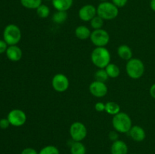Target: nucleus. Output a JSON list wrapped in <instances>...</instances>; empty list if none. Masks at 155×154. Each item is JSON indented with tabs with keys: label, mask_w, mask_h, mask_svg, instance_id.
I'll return each mask as SVG.
<instances>
[{
	"label": "nucleus",
	"mask_w": 155,
	"mask_h": 154,
	"mask_svg": "<svg viewBox=\"0 0 155 154\" xmlns=\"http://www.w3.org/2000/svg\"><path fill=\"white\" fill-rule=\"evenodd\" d=\"M149 92H150V95H151V96L154 99H155V83L151 86Z\"/></svg>",
	"instance_id": "33"
},
{
	"label": "nucleus",
	"mask_w": 155,
	"mask_h": 154,
	"mask_svg": "<svg viewBox=\"0 0 155 154\" xmlns=\"http://www.w3.org/2000/svg\"><path fill=\"white\" fill-rule=\"evenodd\" d=\"M9 122L15 127H21L25 124L27 121V116L23 110L19 109H15L11 110L7 116Z\"/></svg>",
	"instance_id": "8"
},
{
	"label": "nucleus",
	"mask_w": 155,
	"mask_h": 154,
	"mask_svg": "<svg viewBox=\"0 0 155 154\" xmlns=\"http://www.w3.org/2000/svg\"><path fill=\"white\" fill-rule=\"evenodd\" d=\"M21 4L24 8L28 9H36L42 5V0H20Z\"/></svg>",
	"instance_id": "22"
},
{
	"label": "nucleus",
	"mask_w": 155,
	"mask_h": 154,
	"mask_svg": "<svg viewBox=\"0 0 155 154\" xmlns=\"http://www.w3.org/2000/svg\"><path fill=\"white\" fill-rule=\"evenodd\" d=\"M91 31L86 26H79L75 30V35L80 40H86L90 38Z\"/></svg>",
	"instance_id": "17"
},
{
	"label": "nucleus",
	"mask_w": 155,
	"mask_h": 154,
	"mask_svg": "<svg viewBox=\"0 0 155 154\" xmlns=\"http://www.w3.org/2000/svg\"><path fill=\"white\" fill-rule=\"evenodd\" d=\"M133 154H136V153H133Z\"/></svg>",
	"instance_id": "36"
},
{
	"label": "nucleus",
	"mask_w": 155,
	"mask_h": 154,
	"mask_svg": "<svg viewBox=\"0 0 155 154\" xmlns=\"http://www.w3.org/2000/svg\"><path fill=\"white\" fill-rule=\"evenodd\" d=\"M108 137L112 141H115V140H118V134L117 131H111L108 134Z\"/></svg>",
	"instance_id": "32"
},
{
	"label": "nucleus",
	"mask_w": 155,
	"mask_h": 154,
	"mask_svg": "<svg viewBox=\"0 0 155 154\" xmlns=\"http://www.w3.org/2000/svg\"><path fill=\"white\" fill-rule=\"evenodd\" d=\"M21 154H39V152L33 148L27 147L23 149Z\"/></svg>",
	"instance_id": "30"
},
{
	"label": "nucleus",
	"mask_w": 155,
	"mask_h": 154,
	"mask_svg": "<svg viewBox=\"0 0 155 154\" xmlns=\"http://www.w3.org/2000/svg\"><path fill=\"white\" fill-rule=\"evenodd\" d=\"M112 125L115 131L120 133H128L133 126L131 118L124 112H120L114 116L112 119Z\"/></svg>",
	"instance_id": "2"
},
{
	"label": "nucleus",
	"mask_w": 155,
	"mask_h": 154,
	"mask_svg": "<svg viewBox=\"0 0 155 154\" xmlns=\"http://www.w3.org/2000/svg\"><path fill=\"white\" fill-rule=\"evenodd\" d=\"M97 15V8L93 5L87 4L82 6L79 10V17L83 21H90Z\"/></svg>",
	"instance_id": "11"
},
{
	"label": "nucleus",
	"mask_w": 155,
	"mask_h": 154,
	"mask_svg": "<svg viewBox=\"0 0 155 154\" xmlns=\"http://www.w3.org/2000/svg\"><path fill=\"white\" fill-rule=\"evenodd\" d=\"M104 69H105L106 72H107L109 78H117L120 75V69L119 66H118L117 65L115 64V63H110L105 68H104Z\"/></svg>",
	"instance_id": "18"
},
{
	"label": "nucleus",
	"mask_w": 155,
	"mask_h": 154,
	"mask_svg": "<svg viewBox=\"0 0 155 154\" xmlns=\"http://www.w3.org/2000/svg\"><path fill=\"white\" fill-rule=\"evenodd\" d=\"M68 19V13L63 11H57L52 16V21L55 24H63Z\"/></svg>",
	"instance_id": "21"
},
{
	"label": "nucleus",
	"mask_w": 155,
	"mask_h": 154,
	"mask_svg": "<svg viewBox=\"0 0 155 154\" xmlns=\"http://www.w3.org/2000/svg\"><path fill=\"white\" fill-rule=\"evenodd\" d=\"M111 2L117 8H123L127 4L128 0H111Z\"/></svg>",
	"instance_id": "27"
},
{
	"label": "nucleus",
	"mask_w": 155,
	"mask_h": 154,
	"mask_svg": "<svg viewBox=\"0 0 155 154\" xmlns=\"http://www.w3.org/2000/svg\"><path fill=\"white\" fill-rule=\"evenodd\" d=\"M69 132L74 141H82L87 135L86 127L84 124L80 122H75L71 124Z\"/></svg>",
	"instance_id": "6"
},
{
	"label": "nucleus",
	"mask_w": 155,
	"mask_h": 154,
	"mask_svg": "<svg viewBox=\"0 0 155 154\" xmlns=\"http://www.w3.org/2000/svg\"><path fill=\"white\" fill-rule=\"evenodd\" d=\"M36 10V14L40 18H46L50 14V8L45 5H40Z\"/></svg>",
	"instance_id": "23"
},
{
	"label": "nucleus",
	"mask_w": 155,
	"mask_h": 154,
	"mask_svg": "<svg viewBox=\"0 0 155 154\" xmlns=\"http://www.w3.org/2000/svg\"><path fill=\"white\" fill-rule=\"evenodd\" d=\"M86 148L81 141H74L71 146V154H86Z\"/></svg>",
	"instance_id": "19"
},
{
	"label": "nucleus",
	"mask_w": 155,
	"mask_h": 154,
	"mask_svg": "<svg viewBox=\"0 0 155 154\" xmlns=\"http://www.w3.org/2000/svg\"><path fill=\"white\" fill-rule=\"evenodd\" d=\"M91 27L94 29V30H99V29L102 28L103 25H104V20L99 17L98 15H96L94 17L92 20L90 21Z\"/></svg>",
	"instance_id": "24"
},
{
	"label": "nucleus",
	"mask_w": 155,
	"mask_h": 154,
	"mask_svg": "<svg viewBox=\"0 0 155 154\" xmlns=\"http://www.w3.org/2000/svg\"><path fill=\"white\" fill-rule=\"evenodd\" d=\"M119 8L110 2H101L97 7V15L103 20L110 21L118 16Z\"/></svg>",
	"instance_id": "3"
},
{
	"label": "nucleus",
	"mask_w": 155,
	"mask_h": 154,
	"mask_svg": "<svg viewBox=\"0 0 155 154\" xmlns=\"http://www.w3.org/2000/svg\"><path fill=\"white\" fill-rule=\"evenodd\" d=\"M39 154H60V151L55 146L48 145L42 148L39 152Z\"/></svg>",
	"instance_id": "25"
},
{
	"label": "nucleus",
	"mask_w": 155,
	"mask_h": 154,
	"mask_svg": "<svg viewBox=\"0 0 155 154\" xmlns=\"http://www.w3.org/2000/svg\"><path fill=\"white\" fill-rule=\"evenodd\" d=\"M8 44L4 40H0V54L2 53L6 52V50L8 48Z\"/></svg>",
	"instance_id": "31"
},
{
	"label": "nucleus",
	"mask_w": 155,
	"mask_h": 154,
	"mask_svg": "<svg viewBox=\"0 0 155 154\" xmlns=\"http://www.w3.org/2000/svg\"><path fill=\"white\" fill-rule=\"evenodd\" d=\"M52 5L57 11H67L73 5L74 0H51Z\"/></svg>",
	"instance_id": "15"
},
{
	"label": "nucleus",
	"mask_w": 155,
	"mask_h": 154,
	"mask_svg": "<svg viewBox=\"0 0 155 154\" xmlns=\"http://www.w3.org/2000/svg\"><path fill=\"white\" fill-rule=\"evenodd\" d=\"M117 54L121 59L127 61L133 58V51L127 45H121L118 47Z\"/></svg>",
	"instance_id": "16"
},
{
	"label": "nucleus",
	"mask_w": 155,
	"mask_h": 154,
	"mask_svg": "<svg viewBox=\"0 0 155 154\" xmlns=\"http://www.w3.org/2000/svg\"><path fill=\"white\" fill-rule=\"evenodd\" d=\"M90 39L93 45L96 47H104L110 41V36L109 33L103 29L94 30L91 33Z\"/></svg>",
	"instance_id": "7"
},
{
	"label": "nucleus",
	"mask_w": 155,
	"mask_h": 154,
	"mask_svg": "<svg viewBox=\"0 0 155 154\" xmlns=\"http://www.w3.org/2000/svg\"><path fill=\"white\" fill-rule=\"evenodd\" d=\"M100 1H101V2H107V0H100Z\"/></svg>",
	"instance_id": "35"
},
{
	"label": "nucleus",
	"mask_w": 155,
	"mask_h": 154,
	"mask_svg": "<svg viewBox=\"0 0 155 154\" xmlns=\"http://www.w3.org/2000/svg\"><path fill=\"white\" fill-rule=\"evenodd\" d=\"M69 79L68 77L62 73H58L54 75L51 79V85L54 91L58 92H64L69 88Z\"/></svg>",
	"instance_id": "9"
},
{
	"label": "nucleus",
	"mask_w": 155,
	"mask_h": 154,
	"mask_svg": "<svg viewBox=\"0 0 155 154\" xmlns=\"http://www.w3.org/2000/svg\"><path fill=\"white\" fill-rule=\"evenodd\" d=\"M145 65L139 58H132L127 61L126 70L129 76L133 79H138L143 75L145 72Z\"/></svg>",
	"instance_id": "4"
},
{
	"label": "nucleus",
	"mask_w": 155,
	"mask_h": 154,
	"mask_svg": "<svg viewBox=\"0 0 155 154\" xmlns=\"http://www.w3.org/2000/svg\"><path fill=\"white\" fill-rule=\"evenodd\" d=\"M21 39V31L15 24H8L3 31V40L8 45H16Z\"/></svg>",
	"instance_id": "5"
},
{
	"label": "nucleus",
	"mask_w": 155,
	"mask_h": 154,
	"mask_svg": "<svg viewBox=\"0 0 155 154\" xmlns=\"http://www.w3.org/2000/svg\"><path fill=\"white\" fill-rule=\"evenodd\" d=\"M5 54L8 58L13 62L19 61L23 56L22 50L17 45H9Z\"/></svg>",
	"instance_id": "12"
},
{
	"label": "nucleus",
	"mask_w": 155,
	"mask_h": 154,
	"mask_svg": "<svg viewBox=\"0 0 155 154\" xmlns=\"http://www.w3.org/2000/svg\"><path fill=\"white\" fill-rule=\"evenodd\" d=\"M110 152L111 154H127L128 153V146H127V143L123 140H115L111 145Z\"/></svg>",
	"instance_id": "14"
},
{
	"label": "nucleus",
	"mask_w": 155,
	"mask_h": 154,
	"mask_svg": "<svg viewBox=\"0 0 155 154\" xmlns=\"http://www.w3.org/2000/svg\"><path fill=\"white\" fill-rule=\"evenodd\" d=\"M107 85L102 82L95 80L89 85V91L95 98H103L107 93Z\"/></svg>",
	"instance_id": "10"
},
{
	"label": "nucleus",
	"mask_w": 155,
	"mask_h": 154,
	"mask_svg": "<svg viewBox=\"0 0 155 154\" xmlns=\"http://www.w3.org/2000/svg\"><path fill=\"white\" fill-rule=\"evenodd\" d=\"M108 78V75H107L105 69H99L98 70H97L96 72L95 73V79L96 81L105 82Z\"/></svg>",
	"instance_id": "26"
},
{
	"label": "nucleus",
	"mask_w": 155,
	"mask_h": 154,
	"mask_svg": "<svg viewBox=\"0 0 155 154\" xmlns=\"http://www.w3.org/2000/svg\"><path fill=\"white\" fill-rule=\"evenodd\" d=\"M95 109L98 112L105 111V104L102 102H98L95 104Z\"/></svg>",
	"instance_id": "29"
},
{
	"label": "nucleus",
	"mask_w": 155,
	"mask_h": 154,
	"mask_svg": "<svg viewBox=\"0 0 155 154\" xmlns=\"http://www.w3.org/2000/svg\"><path fill=\"white\" fill-rule=\"evenodd\" d=\"M130 137L136 142L143 141L146 137V134L143 128L139 125H133L129 131Z\"/></svg>",
	"instance_id": "13"
},
{
	"label": "nucleus",
	"mask_w": 155,
	"mask_h": 154,
	"mask_svg": "<svg viewBox=\"0 0 155 154\" xmlns=\"http://www.w3.org/2000/svg\"><path fill=\"white\" fill-rule=\"evenodd\" d=\"M150 7H151V10L155 12V0H151V2H150Z\"/></svg>",
	"instance_id": "34"
},
{
	"label": "nucleus",
	"mask_w": 155,
	"mask_h": 154,
	"mask_svg": "<svg viewBox=\"0 0 155 154\" xmlns=\"http://www.w3.org/2000/svg\"><path fill=\"white\" fill-rule=\"evenodd\" d=\"M92 63L99 69H104L110 63V51L105 47H96L91 54Z\"/></svg>",
	"instance_id": "1"
},
{
	"label": "nucleus",
	"mask_w": 155,
	"mask_h": 154,
	"mask_svg": "<svg viewBox=\"0 0 155 154\" xmlns=\"http://www.w3.org/2000/svg\"><path fill=\"white\" fill-rule=\"evenodd\" d=\"M10 125V122H9L8 119L7 118H6V119L4 118V119H0V128H1L2 129H6V128H8Z\"/></svg>",
	"instance_id": "28"
},
{
	"label": "nucleus",
	"mask_w": 155,
	"mask_h": 154,
	"mask_svg": "<svg viewBox=\"0 0 155 154\" xmlns=\"http://www.w3.org/2000/svg\"><path fill=\"white\" fill-rule=\"evenodd\" d=\"M105 111L108 114L115 116L120 112V107L119 104L114 101H110L105 104Z\"/></svg>",
	"instance_id": "20"
}]
</instances>
